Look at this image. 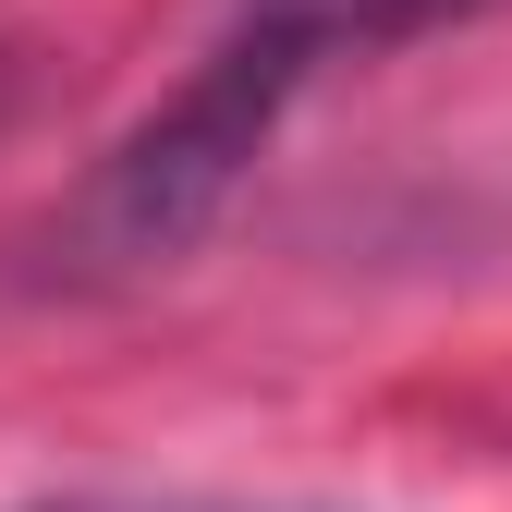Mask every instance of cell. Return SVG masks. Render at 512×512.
<instances>
[{"label": "cell", "mask_w": 512, "mask_h": 512, "mask_svg": "<svg viewBox=\"0 0 512 512\" xmlns=\"http://www.w3.org/2000/svg\"><path fill=\"white\" fill-rule=\"evenodd\" d=\"M500 13V0H232L208 61L183 74L135 135H122L86 183V256H110V269H159V256H183L220 208L244 159L281 135V110L330 74V61H378V49H415L439 25H476Z\"/></svg>", "instance_id": "1"}, {"label": "cell", "mask_w": 512, "mask_h": 512, "mask_svg": "<svg viewBox=\"0 0 512 512\" xmlns=\"http://www.w3.org/2000/svg\"><path fill=\"white\" fill-rule=\"evenodd\" d=\"M13 110H25V61L0 49V122H13Z\"/></svg>", "instance_id": "2"}]
</instances>
